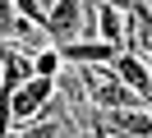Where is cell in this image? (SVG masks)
Returning <instances> with one entry per match:
<instances>
[{
  "instance_id": "obj_1",
  "label": "cell",
  "mask_w": 152,
  "mask_h": 138,
  "mask_svg": "<svg viewBox=\"0 0 152 138\" xmlns=\"http://www.w3.org/2000/svg\"><path fill=\"white\" fill-rule=\"evenodd\" d=\"M97 124H106L115 138H152V106H115L97 110Z\"/></svg>"
},
{
  "instance_id": "obj_2",
  "label": "cell",
  "mask_w": 152,
  "mask_h": 138,
  "mask_svg": "<svg viewBox=\"0 0 152 138\" xmlns=\"http://www.w3.org/2000/svg\"><path fill=\"white\" fill-rule=\"evenodd\" d=\"M120 51H124V46L106 42V37H78V42H65V46H60L65 64H111Z\"/></svg>"
},
{
  "instance_id": "obj_3",
  "label": "cell",
  "mask_w": 152,
  "mask_h": 138,
  "mask_svg": "<svg viewBox=\"0 0 152 138\" xmlns=\"http://www.w3.org/2000/svg\"><path fill=\"white\" fill-rule=\"evenodd\" d=\"M111 69L120 74V78L129 83V88L138 92V97L148 101V106H152V69L143 64V55H138V51H129V46H124V51H120V55L111 60Z\"/></svg>"
},
{
  "instance_id": "obj_4",
  "label": "cell",
  "mask_w": 152,
  "mask_h": 138,
  "mask_svg": "<svg viewBox=\"0 0 152 138\" xmlns=\"http://www.w3.org/2000/svg\"><path fill=\"white\" fill-rule=\"evenodd\" d=\"M129 51H138V55H152V5L143 0V5H134L129 9Z\"/></svg>"
},
{
  "instance_id": "obj_5",
  "label": "cell",
  "mask_w": 152,
  "mask_h": 138,
  "mask_svg": "<svg viewBox=\"0 0 152 138\" xmlns=\"http://www.w3.org/2000/svg\"><path fill=\"white\" fill-rule=\"evenodd\" d=\"M97 37H106V42H115V46L129 42V23H124V9L120 5L97 0Z\"/></svg>"
},
{
  "instance_id": "obj_6",
  "label": "cell",
  "mask_w": 152,
  "mask_h": 138,
  "mask_svg": "<svg viewBox=\"0 0 152 138\" xmlns=\"http://www.w3.org/2000/svg\"><path fill=\"white\" fill-rule=\"evenodd\" d=\"M60 134H65V124H60L56 115H37V120H28V124H19L14 138H60Z\"/></svg>"
},
{
  "instance_id": "obj_7",
  "label": "cell",
  "mask_w": 152,
  "mask_h": 138,
  "mask_svg": "<svg viewBox=\"0 0 152 138\" xmlns=\"http://www.w3.org/2000/svg\"><path fill=\"white\" fill-rule=\"evenodd\" d=\"M32 60H37V74H46V78H60V74H65V55H60L56 42H46Z\"/></svg>"
},
{
  "instance_id": "obj_8",
  "label": "cell",
  "mask_w": 152,
  "mask_h": 138,
  "mask_svg": "<svg viewBox=\"0 0 152 138\" xmlns=\"http://www.w3.org/2000/svg\"><path fill=\"white\" fill-rule=\"evenodd\" d=\"M14 5H19L23 18H32L37 28H46V5H42V0H14Z\"/></svg>"
},
{
  "instance_id": "obj_9",
  "label": "cell",
  "mask_w": 152,
  "mask_h": 138,
  "mask_svg": "<svg viewBox=\"0 0 152 138\" xmlns=\"http://www.w3.org/2000/svg\"><path fill=\"white\" fill-rule=\"evenodd\" d=\"M106 5H120L124 14H129V9H134V5H143V0H106Z\"/></svg>"
},
{
  "instance_id": "obj_10",
  "label": "cell",
  "mask_w": 152,
  "mask_h": 138,
  "mask_svg": "<svg viewBox=\"0 0 152 138\" xmlns=\"http://www.w3.org/2000/svg\"><path fill=\"white\" fill-rule=\"evenodd\" d=\"M0 92H5V64H0Z\"/></svg>"
},
{
  "instance_id": "obj_11",
  "label": "cell",
  "mask_w": 152,
  "mask_h": 138,
  "mask_svg": "<svg viewBox=\"0 0 152 138\" xmlns=\"http://www.w3.org/2000/svg\"><path fill=\"white\" fill-rule=\"evenodd\" d=\"M42 5H46V9H51V5H56V0H42Z\"/></svg>"
}]
</instances>
